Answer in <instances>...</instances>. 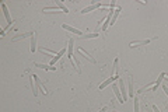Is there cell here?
<instances>
[{
	"label": "cell",
	"instance_id": "obj_11",
	"mask_svg": "<svg viewBox=\"0 0 168 112\" xmlns=\"http://www.w3.org/2000/svg\"><path fill=\"white\" fill-rule=\"evenodd\" d=\"M151 39H146V41H133L130 42V48H136V46H140V45H147V43H150Z\"/></svg>",
	"mask_w": 168,
	"mask_h": 112
},
{
	"label": "cell",
	"instance_id": "obj_4",
	"mask_svg": "<svg viewBox=\"0 0 168 112\" xmlns=\"http://www.w3.org/2000/svg\"><path fill=\"white\" fill-rule=\"evenodd\" d=\"M112 90H114V92H115V95L118 97V102L119 104H123V97H122V92H121V90H119V85L118 84H114L112 85Z\"/></svg>",
	"mask_w": 168,
	"mask_h": 112
},
{
	"label": "cell",
	"instance_id": "obj_7",
	"mask_svg": "<svg viewBox=\"0 0 168 112\" xmlns=\"http://www.w3.org/2000/svg\"><path fill=\"white\" fill-rule=\"evenodd\" d=\"M118 74H119V59L116 58L115 60H114V66H112V73H111V76H115L116 79H119Z\"/></svg>",
	"mask_w": 168,
	"mask_h": 112
},
{
	"label": "cell",
	"instance_id": "obj_3",
	"mask_svg": "<svg viewBox=\"0 0 168 112\" xmlns=\"http://www.w3.org/2000/svg\"><path fill=\"white\" fill-rule=\"evenodd\" d=\"M1 10H3V14H4L6 20H7V22H9V25H11V24H13V20H11L10 11H9V9H7V6H6L4 3H1Z\"/></svg>",
	"mask_w": 168,
	"mask_h": 112
},
{
	"label": "cell",
	"instance_id": "obj_20",
	"mask_svg": "<svg viewBox=\"0 0 168 112\" xmlns=\"http://www.w3.org/2000/svg\"><path fill=\"white\" fill-rule=\"evenodd\" d=\"M56 6H58L59 9H60V10L63 11V13H69V10L67 9H66V7H64V4H63L62 1H56Z\"/></svg>",
	"mask_w": 168,
	"mask_h": 112
},
{
	"label": "cell",
	"instance_id": "obj_1",
	"mask_svg": "<svg viewBox=\"0 0 168 112\" xmlns=\"http://www.w3.org/2000/svg\"><path fill=\"white\" fill-rule=\"evenodd\" d=\"M76 53H77V55H81V56H84V58L87 59V60H90L91 63H95V59L93 58V56H91L90 53H87V52H85V51H84L83 48H80V46H79V48L76 49Z\"/></svg>",
	"mask_w": 168,
	"mask_h": 112
},
{
	"label": "cell",
	"instance_id": "obj_25",
	"mask_svg": "<svg viewBox=\"0 0 168 112\" xmlns=\"http://www.w3.org/2000/svg\"><path fill=\"white\" fill-rule=\"evenodd\" d=\"M144 111H146V112H154L151 108H147V107H144Z\"/></svg>",
	"mask_w": 168,
	"mask_h": 112
},
{
	"label": "cell",
	"instance_id": "obj_14",
	"mask_svg": "<svg viewBox=\"0 0 168 112\" xmlns=\"http://www.w3.org/2000/svg\"><path fill=\"white\" fill-rule=\"evenodd\" d=\"M30 51H31L32 53L37 51V34H34L31 37V48H30Z\"/></svg>",
	"mask_w": 168,
	"mask_h": 112
},
{
	"label": "cell",
	"instance_id": "obj_18",
	"mask_svg": "<svg viewBox=\"0 0 168 112\" xmlns=\"http://www.w3.org/2000/svg\"><path fill=\"white\" fill-rule=\"evenodd\" d=\"M133 101H135V105H133V111H135V112H140V105H139V97L135 95Z\"/></svg>",
	"mask_w": 168,
	"mask_h": 112
},
{
	"label": "cell",
	"instance_id": "obj_24",
	"mask_svg": "<svg viewBox=\"0 0 168 112\" xmlns=\"http://www.w3.org/2000/svg\"><path fill=\"white\" fill-rule=\"evenodd\" d=\"M106 111H108V107H102L98 112H106Z\"/></svg>",
	"mask_w": 168,
	"mask_h": 112
},
{
	"label": "cell",
	"instance_id": "obj_8",
	"mask_svg": "<svg viewBox=\"0 0 168 112\" xmlns=\"http://www.w3.org/2000/svg\"><path fill=\"white\" fill-rule=\"evenodd\" d=\"M100 7H101V3H94V4H91V6H88V7L83 9L80 13H81V14H85V13H90V11L95 10V9H100Z\"/></svg>",
	"mask_w": 168,
	"mask_h": 112
},
{
	"label": "cell",
	"instance_id": "obj_9",
	"mask_svg": "<svg viewBox=\"0 0 168 112\" xmlns=\"http://www.w3.org/2000/svg\"><path fill=\"white\" fill-rule=\"evenodd\" d=\"M67 58L69 59H72L73 58V43H74V41L72 39V38H69V41H67Z\"/></svg>",
	"mask_w": 168,
	"mask_h": 112
},
{
	"label": "cell",
	"instance_id": "obj_5",
	"mask_svg": "<svg viewBox=\"0 0 168 112\" xmlns=\"http://www.w3.org/2000/svg\"><path fill=\"white\" fill-rule=\"evenodd\" d=\"M64 53H66V49H64V48H63V49H60V51H59L58 53H56V55H55V56H53L52 59H51V63H49V64H51V66H55V63H56V62H58L59 59L62 58V56H63V55H64Z\"/></svg>",
	"mask_w": 168,
	"mask_h": 112
},
{
	"label": "cell",
	"instance_id": "obj_6",
	"mask_svg": "<svg viewBox=\"0 0 168 112\" xmlns=\"http://www.w3.org/2000/svg\"><path fill=\"white\" fill-rule=\"evenodd\" d=\"M32 79H34V81H35V88H37V91L39 90L41 92H43V94H46V90L43 88V85H42V83L39 81V79H38V76H37V74H34V76H32Z\"/></svg>",
	"mask_w": 168,
	"mask_h": 112
},
{
	"label": "cell",
	"instance_id": "obj_19",
	"mask_svg": "<svg viewBox=\"0 0 168 112\" xmlns=\"http://www.w3.org/2000/svg\"><path fill=\"white\" fill-rule=\"evenodd\" d=\"M100 35L98 32H93V34H85V35H81V38L83 39H91V38H97Z\"/></svg>",
	"mask_w": 168,
	"mask_h": 112
},
{
	"label": "cell",
	"instance_id": "obj_23",
	"mask_svg": "<svg viewBox=\"0 0 168 112\" xmlns=\"http://www.w3.org/2000/svg\"><path fill=\"white\" fill-rule=\"evenodd\" d=\"M163 90H164V92L168 95V85H163Z\"/></svg>",
	"mask_w": 168,
	"mask_h": 112
},
{
	"label": "cell",
	"instance_id": "obj_10",
	"mask_svg": "<svg viewBox=\"0 0 168 112\" xmlns=\"http://www.w3.org/2000/svg\"><path fill=\"white\" fill-rule=\"evenodd\" d=\"M62 28H63V30H67V31H70V32H73V34H77L79 37H80V35H83V32L80 31V30H76V28L70 27V25H67V24H63Z\"/></svg>",
	"mask_w": 168,
	"mask_h": 112
},
{
	"label": "cell",
	"instance_id": "obj_12",
	"mask_svg": "<svg viewBox=\"0 0 168 112\" xmlns=\"http://www.w3.org/2000/svg\"><path fill=\"white\" fill-rule=\"evenodd\" d=\"M114 80H116V77H115V76H111V77L108 79V80H105L104 83H101V84H100V90H104L105 87H108V85H109Z\"/></svg>",
	"mask_w": 168,
	"mask_h": 112
},
{
	"label": "cell",
	"instance_id": "obj_17",
	"mask_svg": "<svg viewBox=\"0 0 168 112\" xmlns=\"http://www.w3.org/2000/svg\"><path fill=\"white\" fill-rule=\"evenodd\" d=\"M127 95L130 98H135V90H133V81L132 79L129 77V90H127Z\"/></svg>",
	"mask_w": 168,
	"mask_h": 112
},
{
	"label": "cell",
	"instance_id": "obj_15",
	"mask_svg": "<svg viewBox=\"0 0 168 112\" xmlns=\"http://www.w3.org/2000/svg\"><path fill=\"white\" fill-rule=\"evenodd\" d=\"M35 67H39V69L43 70H56L55 66H49V64H43V63H35Z\"/></svg>",
	"mask_w": 168,
	"mask_h": 112
},
{
	"label": "cell",
	"instance_id": "obj_21",
	"mask_svg": "<svg viewBox=\"0 0 168 112\" xmlns=\"http://www.w3.org/2000/svg\"><path fill=\"white\" fill-rule=\"evenodd\" d=\"M31 90H32V92H34V95H37L38 94V91H37V88H35V81H34V79H32V76H31Z\"/></svg>",
	"mask_w": 168,
	"mask_h": 112
},
{
	"label": "cell",
	"instance_id": "obj_2",
	"mask_svg": "<svg viewBox=\"0 0 168 112\" xmlns=\"http://www.w3.org/2000/svg\"><path fill=\"white\" fill-rule=\"evenodd\" d=\"M118 85H119V90H121L122 92V97H123V101H126L127 100V91H126V87H125V81H123V79H119V83H118Z\"/></svg>",
	"mask_w": 168,
	"mask_h": 112
},
{
	"label": "cell",
	"instance_id": "obj_13",
	"mask_svg": "<svg viewBox=\"0 0 168 112\" xmlns=\"http://www.w3.org/2000/svg\"><path fill=\"white\" fill-rule=\"evenodd\" d=\"M35 32H27V34H20V35H16L13 38V41H20V39H24V38H28V37H32Z\"/></svg>",
	"mask_w": 168,
	"mask_h": 112
},
{
	"label": "cell",
	"instance_id": "obj_28",
	"mask_svg": "<svg viewBox=\"0 0 168 112\" xmlns=\"http://www.w3.org/2000/svg\"><path fill=\"white\" fill-rule=\"evenodd\" d=\"M87 112H90V109H88V111H87Z\"/></svg>",
	"mask_w": 168,
	"mask_h": 112
},
{
	"label": "cell",
	"instance_id": "obj_22",
	"mask_svg": "<svg viewBox=\"0 0 168 112\" xmlns=\"http://www.w3.org/2000/svg\"><path fill=\"white\" fill-rule=\"evenodd\" d=\"M151 109H153V111H154V112H161V111H160V109H158V107H157V105H153V107H151Z\"/></svg>",
	"mask_w": 168,
	"mask_h": 112
},
{
	"label": "cell",
	"instance_id": "obj_16",
	"mask_svg": "<svg viewBox=\"0 0 168 112\" xmlns=\"http://www.w3.org/2000/svg\"><path fill=\"white\" fill-rule=\"evenodd\" d=\"M119 13H121V7H116L115 11H114V16H112V20H111V25L115 24V21L118 20V17H119Z\"/></svg>",
	"mask_w": 168,
	"mask_h": 112
},
{
	"label": "cell",
	"instance_id": "obj_26",
	"mask_svg": "<svg viewBox=\"0 0 168 112\" xmlns=\"http://www.w3.org/2000/svg\"><path fill=\"white\" fill-rule=\"evenodd\" d=\"M165 81H167V84H168V77H165Z\"/></svg>",
	"mask_w": 168,
	"mask_h": 112
},
{
	"label": "cell",
	"instance_id": "obj_27",
	"mask_svg": "<svg viewBox=\"0 0 168 112\" xmlns=\"http://www.w3.org/2000/svg\"><path fill=\"white\" fill-rule=\"evenodd\" d=\"M112 112H118V111H112Z\"/></svg>",
	"mask_w": 168,
	"mask_h": 112
}]
</instances>
